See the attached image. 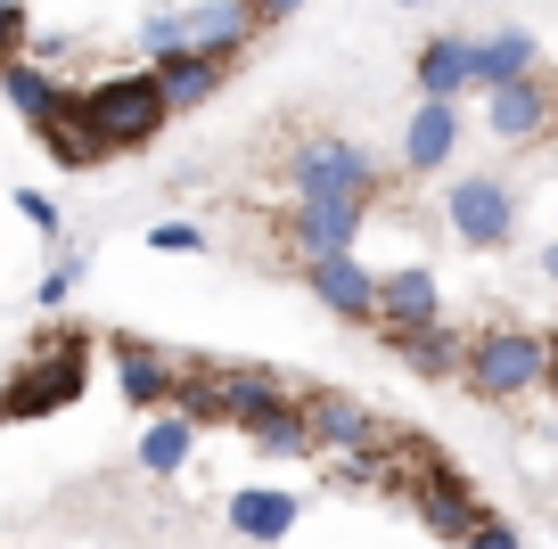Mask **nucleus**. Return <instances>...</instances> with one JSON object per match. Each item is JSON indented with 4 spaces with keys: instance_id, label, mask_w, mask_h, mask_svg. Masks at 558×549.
Returning <instances> with one entry per match:
<instances>
[{
    "instance_id": "4be33fe9",
    "label": "nucleus",
    "mask_w": 558,
    "mask_h": 549,
    "mask_svg": "<svg viewBox=\"0 0 558 549\" xmlns=\"http://www.w3.org/2000/svg\"><path fill=\"white\" fill-rule=\"evenodd\" d=\"M469 58H476V90H493V83H509V74H534L542 66V50H534L525 25H501V34L469 41Z\"/></svg>"
},
{
    "instance_id": "9b49d317",
    "label": "nucleus",
    "mask_w": 558,
    "mask_h": 549,
    "mask_svg": "<svg viewBox=\"0 0 558 549\" xmlns=\"http://www.w3.org/2000/svg\"><path fill=\"white\" fill-rule=\"evenodd\" d=\"M304 411H313V443L329 451H362V443H378L386 435V411L378 402H362V394H345V386H320V394H304Z\"/></svg>"
},
{
    "instance_id": "ddd939ff",
    "label": "nucleus",
    "mask_w": 558,
    "mask_h": 549,
    "mask_svg": "<svg viewBox=\"0 0 558 549\" xmlns=\"http://www.w3.org/2000/svg\"><path fill=\"white\" fill-rule=\"evenodd\" d=\"M378 344L411 369V378H460V361H469V337L444 320H418V328H378Z\"/></svg>"
},
{
    "instance_id": "2eb2a0df",
    "label": "nucleus",
    "mask_w": 558,
    "mask_h": 549,
    "mask_svg": "<svg viewBox=\"0 0 558 549\" xmlns=\"http://www.w3.org/2000/svg\"><path fill=\"white\" fill-rule=\"evenodd\" d=\"M444 320V288L427 263H402V271H378V328H418Z\"/></svg>"
},
{
    "instance_id": "a211bd4d",
    "label": "nucleus",
    "mask_w": 558,
    "mask_h": 549,
    "mask_svg": "<svg viewBox=\"0 0 558 549\" xmlns=\"http://www.w3.org/2000/svg\"><path fill=\"white\" fill-rule=\"evenodd\" d=\"M411 83H418V99H460V90H476L469 34H436V41H418V58H411Z\"/></svg>"
},
{
    "instance_id": "aec40b11",
    "label": "nucleus",
    "mask_w": 558,
    "mask_h": 549,
    "mask_svg": "<svg viewBox=\"0 0 558 549\" xmlns=\"http://www.w3.org/2000/svg\"><path fill=\"white\" fill-rule=\"evenodd\" d=\"M246 443L263 451V460H313V411H304V394H288L279 411H263L255 427H246Z\"/></svg>"
},
{
    "instance_id": "39448f33",
    "label": "nucleus",
    "mask_w": 558,
    "mask_h": 549,
    "mask_svg": "<svg viewBox=\"0 0 558 549\" xmlns=\"http://www.w3.org/2000/svg\"><path fill=\"white\" fill-rule=\"evenodd\" d=\"M288 190H362V197H386V172H378V156L362 148V139H345V132H304V139H288Z\"/></svg>"
},
{
    "instance_id": "cd10ccee",
    "label": "nucleus",
    "mask_w": 558,
    "mask_h": 549,
    "mask_svg": "<svg viewBox=\"0 0 558 549\" xmlns=\"http://www.w3.org/2000/svg\"><path fill=\"white\" fill-rule=\"evenodd\" d=\"M17 213H25L34 230H41V239H58V206H50L41 190H17Z\"/></svg>"
},
{
    "instance_id": "9d476101",
    "label": "nucleus",
    "mask_w": 558,
    "mask_h": 549,
    "mask_svg": "<svg viewBox=\"0 0 558 549\" xmlns=\"http://www.w3.org/2000/svg\"><path fill=\"white\" fill-rule=\"evenodd\" d=\"M107 353H116V394L132 402V411H173V394H181L173 353H157L148 337H107Z\"/></svg>"
},
{
    "instance_id": "c756f323",
    "label": "nucleus",
    "mask_w": 558,
    "mask_h": 549,
    "mask_svg": "<svg viewBox=\"0 0 558 549\" xmlns=\"http://www.w3.org/2000/svg\"><path fill=\"white\" fill-rule=\"evenodd\" d=\"M542 279H558V239H550V246H542Z\"/></svg>"
},
{
    "instance_id": "423d86ee",
    "label": "nucleus",
    "mask_w": 558,
    "mask_h": 549,
    "mask_svg": "<svg viewBox=\"0 0 558 549\" xmlns=\"http://www.w3.org/2000/svg\"><path fill=\"white\" fill-rule=\"evenodd\" d=\"M444 222H452L460 246L501 255V246L518 239V197H509V181H493V172H469V181L444 190Z\"/></svg>"
},
{
    "instance_id": "5701e85b",
    "label": "nucleus",
    "mask_w": 558,
    "mask_h": 549,
    "mask_svg": "<svg viewBox=\"0 0 558 549\" xmlns=\"http://www.w3.org/2000/svg\"><path fill=\"white\" fill-rule=\"evenodd\" d=\"M148 246H157V255H206V230H197V222H157Z\"/></svg>"
},
{
    "instance_id": "6e6552de",
    "label": "nucleus",
    "mask_w": 558,
    "mask_h": 549,
    "mask_svg": "<svg viewBox=\"0 0 558 549\" xmlns=\"http://www.w3.org/2000/svg\"><path fill=\"white\" fill-rule=\"evenodd\" d=\"M485 123H493V139H509V148H534V139H550V123H558V83L550 74H509V83H493L485 90Z\"/></svg>"
},
{
    "instance_id": "4468645a",
    "label": "nucleus",
    "mask_w": 558,
    "mask_h": 549,
    "mask_svg": "<svg viewBox=\"0 0 558 549\" xmlns=\"http://www.w3.org/2000/svg\"><path fill=\"white\" fill-rule=\"evenodd\" d=\"M148 74H157L165 107L190 115V107H206L214 90L230 83V58H214V50H165V58H148Z\"/></svg>"
},
{
    "instance_id": "7ed1b4c3",
    "label": "nucleus",
    "mask_w": 558,
    "mask_h": 549,
    "mask_svg": "<svg viewBox=\"0 0 558 549\" xmlns=\"http://www.w3.org/2000/svg\"><path fill=\"white\" fill-rule=\"evenodd\" d=\"M74 99H83V123L107 139V156L148 148V139H165V123H173V107H165L157 74H107V83L74 90Z\"/></svg>"
},
{
    "instance_id": "c85d7f7f",
    "label": "nucleus",
    "mask_w": 558,
    "mask_h": 549,
    "mask_svg": "<svg viewBox=\"0 0 558 549\" xmlns=\"http://www.w3.org/2000/svg\"><path fill=\"white\" fill-rule=\"evenodd\" d=\"M246 9H255V25H279V17H296L304 0H246Z\"/></svg>"
},
{
    "instance_id": "dca6fc26",
    "label": "nucleus",
    "mask_w": 558,
    "mask_h": 549,
    "mask_svg": "<svg viewBox=\"0 0 558 549\" xmlns=\"http://www.w3.org/2000/svg\"><path fill=\"white\" fill-rule=\"evenodd\" d=\"M0 99L17 107V123H25L34 139L66 115V83H58V74H41L34 58H9V66H0Z\"/></svg>"
},
{
    "instance_id": "b1692460",
    "label": "nucleus",
    "mask_w": 558,
    "mask_h": 549,
    "mask_svg": "<svg viewBox=\"0 0 558 549\" xmlns=\"http://www.w3.org/2000/svg\"><path fill=\"white\" fill-rule=\"evenodd\" d=\"M25 34H34L25 0H0V66H9V58H25Z\"/></svg>"
},
{
    "instance_id": "7c9ffc66",
    "label": "nucleus",
    "mask_w": 558,
    "mask_h": 549,
    "mask_svg": "<svg viewBox=\"0 0 558 549\" xmlns=\"http://www.w3.org/2000/svg\"><path fill=\"white\" fill-rule=\"evenodd\" d=\"M542 386H550V394H558V328H550V378H542Z\"/></svg>"
},
{
    "instance_id": "20e7f679",
    "label": "nucleus",
    "mask_w": 558,
    "mask_h": 549,
    "mask_svg": "<svg viewBox=\"0 0 558 549\" xmlns=\"http://www.w3.org/2000/svg\"><path fill=\"white\" fill-rule=\"evenodd\" d=\"M369 206H378V197H362V190H296L288 206H279V230H288L296 263H313V255H345V246L362 239Z\"/></svg>"
},
{
    "instance_id": "1a4fd4ad",
    "label": "nucleus",
    "mask_w": 558,
    "mask_h": 549,
    "mask_svg": "<svg viewBox=\"0 0 558 549\" xmlns=\"http://www.w3.org/2000/svg\"><path fill=\"white\" fill-rule=\"evenodd\" d=\"M304 288H313L320 312H337L345 328H378V271H369L362 255H313L304 263Z\"/></svg>"
},
{
    "instance_id": "f8f14e48",
    "label": "nucleus",
    "mask_w": 558,
    "mask_h": 549,
    "mask_svg": "<svg viewBox=\"0 0 558 549\" xmlns=\"http://www.w3.org/2000/svg\"><path fill=\"white\" fill-rule=\"evenodd\" d=\"M173 17H181V41H173V50H214V58H239L246 41L263 34L246 0H190V9H173Z\"/></svg>"
},
{
    "instance_id": "412c9836",
    "label": "nucleus",
    "mask_w": 558,
    "mask_h": 549,
    "mask_svg": "<svg viewBox=\"0 0 558 549\" xmlns=\"http://www.w3.org/2000/svg\"><path fill=\"white\" fill-rule=\"evenodd\" d=\"M190 451H197V418L148 411V427H140V467H148V476H181V467H190Z\"/></svg>"
},
{
    "instance_id": "a878e982",
    "label": "nucleus",
    "mask_w": 558,
    "mask_h": 549,
    "mask_svg": "<svg viewBox=\"0 0 558 549\" xmlns=\"http://www.w3.org/2000/svg\"><path fill=\"white\" fill-rule=\"evenodd\" d=\"M460 549H518V533H509V516H476V525H469V541H460Z\"/></svg>"
},
{
    "instance_id": "0eeeda50",
    "label": "nucleus",
    "mask_w": 558,
    "mask_h": 549,
    "mask_svg": "<svg viewBox=\"0 0 558 549\" xmlns=\"http://www.w3.org/2000/svg\"><path fill=\"white\" fill-rule=\"evenodd\" d=\"M402 500H411V516L427 533H436V541H469V525L476 516H485V500H476V484L460 476L452 460H427L418 467L411 484H402Z\"/></svg>"
},
{
    "instance_id": "393cba45",
    "label": "nucleus",
    "mask_w": 558,
    "mask_h": 549,
    "mask_svg": "<svg viewBox=\"0 0 558 549\" xmlns=\"http://www.w3.org/2000/svg\"><path fill=\"white\" fill-rule=\"evenodd\" d=\"M74 271H83V255H58L50 271H41V288H34V295H41V312H58V304L74 295Z\"/></svg>"
},
{
    "instance_id": "f257e3e1",
    "label": "nucleus",
    "mask_w": 558,
    "mask_h": 549,
    "mask_svg": "<svg viewBox=\"0 0 558 549\" xmlns=\"http://www.w3.org/2000/svg\"><path fill=\"white\" fill-rule=\"evenodd\" d=\"M550 378V328H518V320H493L469 337V361H460V386L476 402H518Z\"/></svg>"
},
{
    "instance_id": "f03ea898",
    "label": "nucleus",
    "mask_w": 558,
    "mask_h": 549,
    "mask_svg": "<svg viewBox=\"0 0 558 549\" xmlns=\"http://www.w3.org/2000/svg\"><path fill=\"white\" fill-rule=\"evenodd\" d=\"M83 378H90V337H83V328H50V344L0 386V418H50V411H66V402H83Z\"/></svg>"
},
{
    "instance_id": "bb28decb",
    "label": "nucleus",
    "mask_w": 558,
    "mask_h": 549,
    "mask_svg": "<svg viewBox=\"0 0 558 549\" xmlns=\"http://www.w3.org/2000/svg\"><path fill=\"white\" fill-rule=\"evenodd\" d=\"M173 41H181V17H173V9H157V17L140 25V50H148V58H165Z\"/></svg>"
},
{
    "instance_id": "f3484780",
    "label": "nucleus",
    "mask_w": 558,
    "mask_h": 549,
    "mask_svg": "<svg viewBox=\"0 0 558 549\" xmlns=\"http://www.w3.org/2000/svg\"><path fill=\"white\" fill-rule=\"evenodd\" d=\"M296 516H304V500L279 492V484H246V492H230V533H246V541H263V549L288 541Z\"/></svg>"
},
{
    "instance_id": "2f4dec72",
    "label": "nucleus",
    "mask_w": 558,
    "mask_h": 549,
    "mask_svg": "<svg viewBox=\"0 0 558 549\" xmlns=\"http://www.w3.org/2000/svg\"><path fill=\"white\" fill-rule=\"evenodd\" d=\"M402 9H427V0H402Z\"/></svg>"
},
{
    "instance_id": "6ab92c4d",
    "label": "nucleus",
    "mask_w": 558,
    "mask_h": 549,
    "mask_svg": "<svg viewBox=\"0 0 558 549\" xmlns=\"http://www.w3.org/2000/svg\"><path fill=\"white\" fill-rule=\"evenodd\" d=\"M452 148H460V99H418L411 132H402V172H444Z\"/></svg>"
}]
</instances>
